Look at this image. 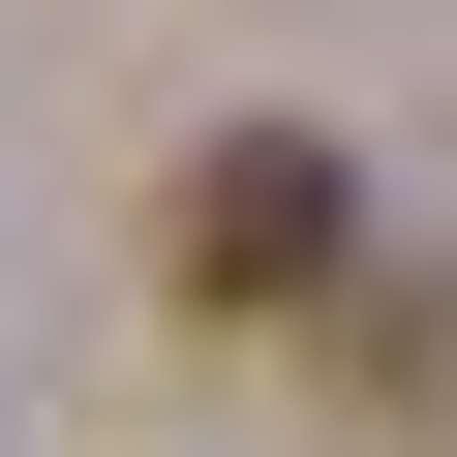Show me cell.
<instances>
[{
    "label": "cell",
    "instance_id": "obj_1",
    "mask_svg": "<svg viewBox=\"0 0 457 457\" xmlns=\"http://www.w3.org/2000/svg\"><path fill=\"white\" fill-rule=\"evenodd\" d=\"M336 245H366V183L305 122H213L183 153V305H336Z\"/></svg>",
    "mask_w": 457,
    "mask_h": 457
}]
</instances>
